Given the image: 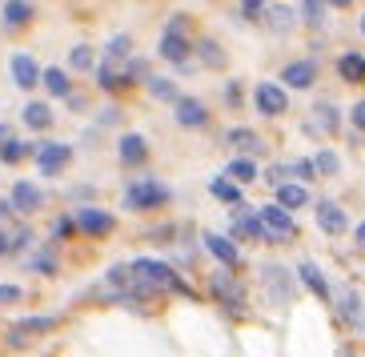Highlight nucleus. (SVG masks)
<instances>
[{
    "instance_id": "nucleus-1",
    "label": "nucleus",
    "mask_w": 365,
    "mask_h": 357,
    "mask_svg": "<svg viewBox=\"0 0 365 357\" xmlns=\"http://www.w3.org/2000/svg\"><path fill=\"white\" fill-rule=\"evenodd\" d=\"M129 269H133V281H137L140 289H153V285H161V289H173V293H189V285H185L181 277L169 269V265H161V261L140 257V261H133Z\"/></svg>"
},
{
    "instance_id": "nucleus-2",
    "label": "nucleus",
    "mask_w": 365,
    "mask_h": 357,
    "mask_svg": "<svg viewBox=\"0 0 365 357\" xmlns=\"http://www.w3.org/2000/svg\"><path fill=\"white\" fill-rule=\"evenodd\" d=\"M117 229V217L108 209H97V205H85L76 209V233H88V237H108Z\"/></svg>"
},
{
    "instance_id": "nucleus-3",
    "label": "nucleus",
    "mask_w": 365,
    "mask_h": 357,
    "mask_svg": "<svg viewBox=\"0 0 365 357\" xmlns=\"http://www.w3.org/2000/svg\"><path fill=\"white\" fill-rule=\"evenodd\" d=\"M169 197H173V193L165 189L161 181H137V185H129L125 205H129V209H153V205H165Z\"/></svg>"
},
{
    "instance_id": "nucleus-4",
    "label": "nucleus",
    "mask_w": 365,
    "mask_h": 357,
    "mask_svg": "<svg viewBox=\"0 0 365 357\" xmlns=\"http://www.w3.org/2000/svg\"><path fill=\"white\" fill-rule=\"evenodd\" d=\"M261 225H265V237H273V241H293L297 237V225H293L289 209H281V205L261 209Z\"/></svg>"
},
{
    "instance_id": "nucleus-5",
    "label": "nucleus",
    "mask_w": 365,
    "mask_h": 357,
    "mask_svg": "<svg viewBox=\"0 0 365 357\" xmlns=\"http://www.w3.org/2000/svg\"><path fill=\"white\" fill-rule=\"evenodd\" d=\"M9 73H12V81H16V88H24V93H33V88L41 85V76H44L29 53H12L9 56Z\"/></svg>"
},
{
    "instance_id": "nucleus-6",
    "label": "nucleus",
    "mask_w": 365,
    "mask_h": 357,
    "mask_svg": "<svg viewBox=\"0 0 365 357\" xmlns=\"http://www.w3.org/2000/svg\"><path fill=\"white\" fill-rule=\"evenodd\" d=\"M9 205H12V213L33 217L36 209L44 205V193L36 189L33 181H16V185H12V193H9Z\"/></svg>"
},
{
    "instance_id": "nucleus-7",
    "label": "nucleus",
    "mask_w": 365,
    "mask_h": 357,
    "mask_svg": "<svg viewBox=\"0 0 365 357\" xmlns=\"http://www.w3.org/2000/svg\"><path fill=\"white\" fill-rule=\"evenodd\" d=\"M33 21V0H4L0 4V29L4 33H21Z\"/></svg>"
},
{
    "instance_id": "nucleus-8",
    "label": "nucleus",
    "mask_w": 365,
    "mask_h": 357,
    "mask_svg": "<svg viewBox=\"0 0 365 357\" xmlns=\"http://www.w3.org/2000/svg\"><path fill=\"white\" fill-rule=\"evenodd\" d=\"M213 297H221L225 301V309H229V317H241V297H245V289L229 277V273H213Z\"/></svg>"
},
{
    "instance_id": "nucleus-9",
    "label": "nucleus",
    "mask_w": 365,
    "mask_h": 357,
    "mask_svg": "<svg viewBox=\"0 0 365 357\" xmlns=\"http://www.w3.org/2000/svg\"><path fill=\"white\" fill-rule=\"evenodd\" d=\"M309 129L325 133V137H337V133H341V113H337V105L317 100V105L309 108Z\"/></svg>"
},
{
    "instance_id": "nucleus-10",
    "label": "nucleus",
    "mask_w": 365,
    "mask_h": 357,
    "mask_svg": "<svg viewBox=\"0 0 365 357\" xmlns=\"http://www.w3.org/2000/svg\"><path fill=\"white\" fill-rule=\"evenodd\" d=\"M173 113H177V125H181V129H205V125H209V108L197 97H181L173 105Z\"/></svg>"
},
{
    "instance_id": "nucleus-11",
    "label": "nucleus",
    "mask_w": 365,
    "mask_h": 357,
    "mask_svg": "<svg viewBox=\"0 0 365 357\" xmlns=\"http://www.w3.org/2000/svg\"><path fill=\"white\" fill-rule=\"evenodd\" d=\"M117 157H120V165L137 169V165L149 161V141H145L140 133H125V137L117 141Z\"/></svg>"
},
{
    "instance_id": "nucleus-12",
    "label": "nucleus",
    "mask_w": 365,
    "mask_h": 357,
    "mask_svg": "<svg viewBox=\"0 0 365 357\" xmlns=\"http://www.w3.org/2000/svg\"><path fill=\"white\" fill-rule=\"evenodd\" d=\"M337 314H341V321H349V329H365V301H361V293L349 289V285L337 297Z\"/></svg>"
},
{
    "instance_id": "nucleus-13",
    "label": "nucleus",
    "mask_w": 365,
    "mask_h": 357,
    "mask_svg": "<svg viewBox=\"0 0 365 357\" xmlns=\"http://www.w3.org/2000/svg\"><path fill=\"white\" fill-rule=\"evenodd\" d=\"M68 161H73V149H68V145H41V149H36V165H41L44 177H56Z\"/></svg>"
},
{
    "instance_id": "nucleus-14",
    "label": "nucleus",
    "mask_w": 365,
    "mask_h": 357,
    "mask_svg": "<svg viewBox=\"0 0 365 357\" xmlns=\"http://www.w3.org/2000/svg\"><path fill=\"white\" fill-rule=\"evenodd\" d=\"M257 108L265 113V117H281L285 108H289V97L281 93V85H273V81H265V85H257Z\"/></svg>"
},
{
    "instance_id": "nucleus-15",
    "label": "nucleus",
    "mask_w": 365,
    "mask_h": 357,
    "mask_svg": "<svg viewBox=\"0 0 365 357\" xmlns=\"http://www.w3.org/2000/svg\"><path fill=\"white\" fill-rule=\"evenodd\" d=\"M317 81V65L313 61H293V65L281 68V85L285 88H309Z\"/></svg>"
},
{
    "instance_id": "nucleus-16",
    "label": "nucleus",
    "mask_w": 365,
    "mask_h": 357,
    "mask_svg": "<svg viewBox=\"0 0 365 357\" xmlns=\"http://www.w3.org/2000/svg\"><path fill=\"white\" fill-rule=\"evenodd\" d=\"M317 225H322L329 237H337V233H345L349 217H345L341 205H333V201H317Z\"/></svg>"
},
{
    "instance_id": "nucleus-17",
    "label": "nucleus",
    "mask_w": 365,
    "mask_h": 357,
    "mask_svg": "<svg viewBox=\"0 0 365 357\" xmlns=\"http://www.w3.org/2000/svg\"><path fill=\"white\" fill-rule=\"evenodd\" d=\"M161 56L169 61V65H177V68H181L185 61L193 56V44L185 41V36H177V33H165V36H161Z\"/></svg>"
},
{
    "instance_id": "nucleus-18",
    "label": "nucleus",
    "mask_w": 365,
    "mask_h": 357,
    "mask_svg": "<svg viewBox=\"0 0 365 357\" xmlns=\"http://www.w3.org/2000/svg\"><path fill=\"white\" fill-rule=\"evenodd\" d=\"M21 120H24V129H36V133H44L48 125H53V108L44 105V100H24V108H21Z\"/></svg>"
},
{
    "instance_id": "nucleus-19",
    "label": "nucleus",
    "mask_w": 365,
    "mask_h": 357,
    "mask_svg": "<svg viewBox=\"0 0 365 357\" xmlns=\"http://www.w3.org/2000/svg\"><path fill=\"white\" fill-rule=\"evenodd\" d=\"M337 73H341L349 85H365V56L361 53H341L337 56Z\"/></svg>"
},
{
    "instance_id": "nucleus-20",
    "label": "nucleus",
    "mask_w": 365,
    "mask_h": 357,
    "mask_svg": "<svg viewBox=\"0 0 365 357\" xmlns=\"http://www.w3.org/2000/svg\"><path fill=\"white\" fill-rule=\"evenodd\" d=\"M205 249L213 253L217 261H221V265H237V245L229 237H217V233H205Z\"/></svg>"
},
{
    "instance_id": "nucleus-21",
    "label": "nucleus",
    "mask_w": 365,
    "mask_h": 357,
    "mask_svg": "<svg viewBox=\"0 0 365 357\" xmlns=\"http://www.w3.org/2000/svg\"><path fill=\"white\" fill-rule=\"evenodd\" d=\"M41 85L53 93V97H73V81H68V73L65 68H44V76H41Z\"/></svg>"
},
{
    "instance_id": "nucleus-22",
    "label": "nucleus",
    "mask_w": 365,
    "mask_h": 357,
    "mask_svg": "<svg viewBox=\"0 0 365 357\" xmlns=\"http://www.w3.org/2000/svg\"><path fill=\"white\" fill-rule=\"evenodd\" d=\"M97 81H101L105 93H117L120 85H129V73H120L113 61H101V65H97Z\"/></svg>"
},
{
    "instance_id": "nucleus-23",
    "label": "nucleus",
    "mask_w": 365,
    "mask_h": 357,
    "mask_svg": "<svg viewBox=\"0 0 365 357\" xmlns=\"http://www.w3.org/2000/svg\"><path fill=\"white\" fill-rule=\"evenodd\" d=\"M233 237H241V241H257V237H265V225H261V213H241L237 217V225H233Z\"/></svg>"
},
{
    "instance_id": "nucleus-24",
    "label": "nucleus",
    "mask_w": 365,
    "mask_h": 357,
    "mask_svg": "<svg viewBox=\"0 0 365 357\" xmlns=\"http://www.w3.org/2000/svg\"><path fill=\"white\" fill-rule=\"evenodd\" d=\"M297 273H301V281L309 285V289L317 293V297H329V285H325V273L317 269L313 261H301V265H297Z\"/></svg>"
},
{
    "instance_id": "nucleus-25",
    "label": "nucleus",
    "mask_w": 365,
    "mask_h": 357,
    "mask_svg": "<svg viewBox=\"0 0 365 357\" xmlns=\"http://www.w3.org/2000/svg\"><path fill=\"white\" fill-rule=\"evenodd\" d=\"M209 193L217 197V201H225V205H241V185L229 181V177H213V185H209Z\"/></svg>"
},
{
    "instance_id": "nucleus-26",
    "label": "nucleus",
    "mask_w": 365,
    "mask_h": 357,
    "mask_svg": "<svg viewBox=\"0 0 365 357\" xmlns=\"http://www.w3.org/2000/svg\"><path fill=\"white\" fill-rule=\"evenodd\" d=\"M24 157H36V149H33V145L16 141V137H12V141H4V145H0V161H4V165H21Z\"/></svg>"
},
{
    "instance_id": "nucleus-27",
    "label": "nucleus",
    "mask_w": 365,
    "mask_h": 357,
    "mask_svg": "<svg viewBox=\"0 0 365 357\" xmlns=\"http://www.w3.org/2000/svg\"><path fill=\"white\" fill-rule=\"evenodd\" d=\"M305 201H309V193H305L301 185H281L277 189V205L281 209H301Z\"/></svg>"
},
{
    "instance_id": "nucleus-28",
    "label": "nucleus",
    "mask_w": 365,
    "mask_h": 357,
    "mask_svg": "<svg viewBox=\"0 0 365 357\" xmlns=\"http://www.w3.org/2000/svg\"><path fill=\"white\" fill-rule=\"evenodd\" d=\"M257 177V165L249 161V157H237V161H229V181H241V185H249Z\"/></svg>"
},
{
    "instance_id": "nucleus-29",
    "label": "nucleus",
    "mask_w": 365,
    "mask_h": 357,
    "mask_svg": "<svg viewBox=\"0 0 365 357\" xmlns=\"http://www.w3.org/2000/svg\"><path fill=\"white\" fill-rule=\"evenodd\" d=\"M145 85H149V93L157 100H173V105H177V85H173V81H165V76H149V81H145Z\"/></svg>"
},
{
    "instance_id": "nucleus-30",
    "label": "nucleus",
    "mask_w": 365,
    "mask_h": 357,
    "mask_svg": "<svg viewBox=\"0 0 365 357\" xmlns=\"http://www.w3.org/2000/svg\"><path fill=\"white\" fill-rule=\"evenodd\" d=\"M68 68H76V73L97 68V61H93V48H88V44H76L73 53H68Z\"/></svg>"
},
{
    "instance_id": "nucleus-31",
    "label": "nucleus",
    "mask_w": 365,
    "mask_h": 357,
    "mask_svg": "<svg viewBox=\"0 0 365 357\" xmlns=\"http://www.w3.org/2000/svg\"><path fill=\"white\" fill-rule=\"evenodd\" d=\"M265 281L273 285V293L289 297V277H285V269H277V265H265Z\"/></svg>"
},
{
    "instance_id": "nucleus-32",
    "label": "nucleus",
    "mask_w": 365,
    "mask_h": 357,
    "mask_svg": "<svg viewBox=\"0 0 365 357\" xmlns=\"http://www.w3.org/2000/svg\"><path fill=\"white\" fill-rule=\"evenodd\" d=\"M197 56H201L205 65H221V61H225V53H221V44L217 41H201L197 44Z\"/></svg>"
},
{
    "instance_id": "nucleus-33",
    "label": "nucleus",
    "mask_w": 365,
    "mask_h": 357,
    "mask_svg": "<svg viewBox=\"0 0 365 357\" xmlns=\"http://www.w3.org/2000/svg\"><path fill=\"white\" fill-rule=\"evenodd\" d=\"M24 269H33V273H56V257L48 249H41L36 257H29V265Z\"/></svg>"
},
{
    "instance_id": "nucleus-34",
    "label": "nucleus",
    "mask_w": 365,
    "mask_h": 357,
    "mask_svg": "<svg viewBox=\"0 0 365 357\" xmlns=\"http://www.w3.org/2000/svg\"><path fill=\"white\" fill-rule=\"evenodd\" d=\"M269 24H273L277 33H289V24H293V9H269Z\"/></svg>"
},
{
    "instance_id": "nucleus-35",
    "label": "nucleus",
    "mask_w": 365,
    "mask_h": 357,
    "mask_svg": "<svg viewBox=\"0 0 365 357\" xmlns=\"http://www.w3.org/2000/svg\"><path fill=\"white\" fill-rule=\"evenodd\" d=\"M225 141L229 145H237V149H261V145H257V137H253V133H245V129H233V133H229V137H225Z\"/></svg>"
},
{
    "instance_id": "nucleus-36",
    "label": "nucleus",
    "mask_w": 365,
    "mask_h": 357,
    "mask_svg": "<svg viewBox=\"0 0 365 357\" xmlns=\"http://www.w3.org/2000/svg\"><path fill=\"white\" fill-rule=\"evenodd\" d=\"M301 9H305V21H309L313 29H322V21H325V4L322 0H305Z\"/></svg>"
},
{
    "instance_id": "nucleus-37",
    "label": "nucleus",
    "mask_w": 365,
    "mask_h": 357,
    "mask_svg": "<svg viewBox=\"0 0 365 357\" xmlns=\"http://www.w3.org/2000/svg\"><path fill=\"white\" fill-rule=\"evenodd\" d=\"M313 165H317V173H325V177H333L337 169H341V165H337V152H329V149L317 152V161H313Z\"/></svg>"
},
{
    "instance_id": "nucleus-38",
    "label": "nucleus",
    "mask_w": 365,
    "mask_h": 357,
    "mask_svg": "<svg viewBox=\"0 0 365 357\" xmlns=\"http://www.w3.org/2000/svg\"><path fill=\"white\" fill-rule=\"evenodd\" d=\"M129 36H113V41H108V61H113V65H117V56H125L129 53Z\"/></svg>"
},
{
    "instance_id": "nucleus-39",
    "label": "nucleus",
    "mask_w": 365,
    "mask_h": 357,
    "mask_svg": "<svg viewBox=\"0 0 365 357\" xmlns=\"http://www.w3.org/2000/svg\"><path fill=\"white\" fill-rule=\"evenodd\" d=\"M68 233H76V217H56L53 221V237H68Z\"/></svg>"
},
{
    "instance_id": "nucleus-40",
    "label": "nucleus",
    "mask_w": 365,
    "mask_h": 357,
    "mask_svg": "<svg viewBox=\"0 0 365 357\" xmlns=\"http://www.w3.org/2000/svg\"><path fill=\"white\" fill-rule=\"evenodd\" d=\"M21 285H9V281H0V305H12V301H21Z\"/></svg>"
},
{
    "instance_id": "nucleus-41",
    "label": "nucleus",
    "mask_w": 365,
    "mask_h": 357,
    "mask_svg": "<svg viewBox=\"0 0 365 357\" xmlns=\"http://www.w3.org/2000/svg\"><path fill=\"white\" fill-rule=\"evenodd\" d=\"M349 120H354L357 129L365 133V100H357V105H354V113H349Z\"/></svg>"
},
{
    "instance_id": "nucleus-42",
    "label": "nucleus",
    "mask_w": 365,
    "mask_h": 357,
    "mask_svg": "<svg viewBox=\"0 0 365 357\" xmlns=\"http://www.w3.org/2000/svg\"><path fill=\"white\" fill-rule=\"evenodd\" d=\"M12 253V237L4 233V225H0V257H9Z\"/></svg>"
},
{
    "instance_id": "nucleus-43",
    "label": "nucleus",
    "mask_w": 365,
    "mask_h": 357,
    "mask_svg": "<svg viewBox=\"0 0 365 357\" xmlns=\"http://www.w3.org/2000/svg\"><path fill=\"white\" fill-rule=\"evenodd\" d=\"M225 93H229V105H233V108H237V105H241V85H229V88H225Z\"/></svg>"
},
{
    "instance_id": "nucleus-44",
    "label": "nucleus",
    "mask_w": 365,
    "mask_h": 357,
    "mask_svg": "<svg viewBox=\"0 0 365 357\" xmlns=\"http://www.w3.org/2000/svg\"><path fill=\"white\" fill-rule=\"evenodd\" d=\"M241 9H245V12H257V9H261V0H241Z\"/></svg>"
},
{
    "instance_id": "nucleus-45",
    "label": "nucleus",
    "mask_w": 365,
    "mask_h": 357,
    "mask_svg": "<svg viewBox=\"0 0 365 357\" xmlns=\"http://www.w3.org/2000/svg\"><path fill=\"white\" fill-rule=\"evenodd\" d=\"M354 237H357V245H361V249H365V221H361V225H357V233H354Z\"/></svg>"
},
{
    "instance_id": "nucleus-46",
    "label": "nucleus",
    "mask_w": 365,
    "mask_h": 357,
    "mask_svg": "<svg viewBox=\"0 0 365 357\" xmlns=\"http://www.w3.org/2000/svg\"><path fill=\"white\" fill-rule=\"evenodd\" d=\"M12 213V205H9V201H0V217H9Z\"/></svg>"
},
{
    "instance_id": "nucleus-47",
    "label": "nucleus",
    "mask_w": 365,
    "mask_h": 357,
    "mask_svg": "<svg viewBox=\"0 0 365 357\" xmlns=\"http://www.w3.org/2000/svg\"><path fill=\"white\" fill-rule=\"evenodd\" d=\"M325 4H333V9H345V4H349V0H325Z\"/></svg>"
},
{
    "instance_id": "nucleus-48",
    "label": "nucleus",
    "mask_w": 365,
    "mask_h": 357,
    "mask_svg": "<svg viewBox=\"0 0 365 357\" xmlns=\"http://www.w3.org/2000/svg\"><path fill=\"white\" fill-rule=\"evenodd\" d=\"M361 36H365V16H361Z\"/></svg>"
}]
</instances>
